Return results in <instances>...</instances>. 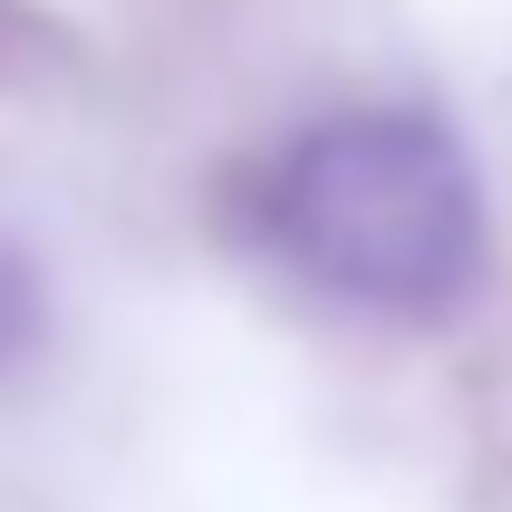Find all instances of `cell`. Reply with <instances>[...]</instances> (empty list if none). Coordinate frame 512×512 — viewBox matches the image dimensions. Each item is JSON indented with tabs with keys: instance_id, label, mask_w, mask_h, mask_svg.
I'll return each mask as SVG.
<instances>
[{
	"instance_id": "6da1fadb",
	"label": "cell",
	"mask_w": 512,
	"mask_h": 512,
	"mask_svg": "<svg viewBox=\"0 0 512 512\" xmlns=\"http://www.w3.org/2000/svg\"><path fill=\"white\" fill-rule=\"evenodd\" d=\"M261 232L348 310L435 319L484 271V184L426 107H348L271 165Z\"/></svg>"
}]
</instances>
